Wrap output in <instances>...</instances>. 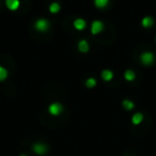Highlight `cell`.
<instances>
[{
    "label": "cell",
    "instance_id": "1",
    "mask_svg": "<svg viewBox=\"0 0 156 156\" xmlns=\"http://www.w3.org/2000/svg\"><path fill=\"white\" fill-rule=\"evenodd\" d=\"M140 61L143 65H152L154 63V61H155V56L152 52L145 51L143 54H141Z\"/></svg>",
    "mask_w": 156,
    "mask_h": 156
},
{
    "label": "cell",
    "instance_id": "2",
    "mask_svg": "<svg viewBox=\"0 0 156 156\" xmlns=\"http://www.w3.org/2000/svg\"><path fill=\"white\" fill-rule=\"evenodd\" d=\"M49 28V23L46 20H39L35 23V29L40 32H45Z\"/></svg>",
    "mask_w": 156,
    "mask_h": 156
},
{
    "label": "cell",
    "instance_id": "3",
    "mask_svg": "<svg viewBox=\"0 0 156 156\" xmlns=\"http://www.w3.org/2000/svg\"><path fill=\"white\" fill-rule=\"evenodd\" d=\"M63 108H62V105L59 104V103H54L49 106L48 108V111H49L50 115H59L61 112H62Z\"/></svg>",
    "mask_w": 156,
    "mask_h": 156
},
{
    "label": "cell",
    "instance_id": "4",
    "mask_svg": "<svg viewBox=\"0 0 156 156\" xmlns=\"http://www.w3.org/2000/svg\"><path fill=\"white\" fill-rule=\"evenodd\" d=\"M103 29H104V25H103L102 22H100V20H95V22L92 23L91 32L93 33V34H98V33H100Z\"/></svg>",
    "mask_w": 156,
    "mask_h": 156
},
{
    "label": "cell",
    "instance_id": "5",
    "mask_svg": "<svg viewBox=\"0 0 156 156\" xmlns=\"http://www.w3.org/2000/svg\"><path fill=\"white\" fill-rule=\"evenodd\" d=\"M32 149L39 155H43V154H45L47 152V147L45 144H43V143H35V144H33Z\"/></svg>",
    "mask_w": 156,
    "mask_h": 156
},
{
    "label": "cell",
    "instance_id": "6",
    "mask_svg": "<svg viewBox=\"0 0 156 156\" xmlns=\"http://www.w3.org/2000/svg\"><path fill=\"white\" fill-rule=\"evenodd\" d=\"M20 0H5V5L11 11H15L20 8Z\"/></svg>",
    "mask_w": 156,
    "mask_h": 156
},
{
    "label": "cell",
    "instance_id": "7",
    "mask_svg": "<svg viewBox=\"0 0 156 156\" xmlns=\"http://www.w3.org/2000/svg\"><path fill=\"white\" fill-rule=\"evenodd\" d=\"M141 25H142L143 28H151L154 25V20L151 16H145V17H143L142 20H141Z\"/></svg>",
    "mask_w": 156,
    "mask_h": 156
},
{
    "label": "cell",
    "instance_id": "8",
    "mask_svg": "<svg viewBox=\"0 0 156 156\" xmlns=\"http://www.w3.org/2000/svg\"><path fill=\"white\" fill-rule=\"evenodd\" d=\"M142 121H143V115L142 113L138 112V113H135V115H133L132 122H133L134 125H139Z\"/></svg>",
    "mask_w": 156,
    "mask_h": 156
},
{
    "label": "cell",
    "instance_id": "9",
    "mask_svg": "<svg viewBox=\"0 0 156 156\" xmlns=\"http://www.w3.org/2000/svg\"><path fill=\"white\" fill-rule=\"evenodd\" d=\"M74 27H75L77 30H83L86 28V22L81 18H78L74 22Z\"/></svg>",
    "mask_w": 156,
    "mask_h": 156
},
{
    "label": "cell",
    "instance_id": "10",
    "mask_svg": "<svg viewBox=\"0 0 156 156\" xmlns=\"http://www.w3.org/2000/svg\"><path fill=\"white\" fill-rule=\"evenodd\" d=\"M102 77L105 81H110L113 78V73L109 69H105V71L102 72Z\"/></svg>",
    "mask_w": 156,
    "mask_h": 156
},
{
    "label": "cell",
    "instance_id": "11",
    "mask_svg": "<svg viewBox=\"0 0 156 156\" xmlns=\"http://www.w3.org/2000/svg\"><path fill=\"white\" fill-rule=\"evenodd\" d=\"M78 49L80 50L81 52H87L89 50V44H88V42L85 41V40L79 42L78 43Z\"/></svg>",
    "mask_w": 156,
    "mask_h": 156
},
{
    "label": "cell",
    "instance_id": "12",
    "mask_svg": "<svg viewBox=\"0 0 156 156\" xmlns=\"http://www.w3.org/2000/svg\"><path fill=\"white\" fill-rule=\"evenodd\" d=\"M124 78H125L127 81H133L135 78H136V74L133 71H130V69H127V71H125V73H124Z\"/></svg>",
    "mask_w": 156,
    "mask_h": 156
},
{
    "label": "cell",
    "instance_id": "13",
    "mask_svg": "<svg viewBox=\"0 0 156 156\" xmlns=\"http://www.w3.org/2000/svg\"><path fill=\"white\" fill-rule=\"evenodd\" d=\"M108 3H109V0H94V5L98 8H100V9L107 7Z\"/></svg>",
    "mask_w": 156,
    "mask_h": 156
},
{
    "label": "cell",
    "instance_id": "14",
    "mask_svg": "<svg viewBox=\"0 0 156 156\" xmlns=\"http://www.w3.org/2000/svg\"><path fill=\"white\" fill-rule=\"evenodd\" d=\"M123 107L126 109V110H132V109L135 107V105H134V103H133L132 101H129V100H124L123 101Z\"/></svg>",
    "mask_w": 156,
    "mask_h": 156
},
{
    "label": "cell",
    "instance_id": "15",
    "mask_svg": "<svg viewBox=\"0 0 156 156\" xmlns=\"http://www.w3.org/2000/svg\"><path fill=\"white\" fill-rule=\"evenodd\" d=\"M49 11L50 13H58L59 11H60V5H59V3H51L49 7Z\"/></svg>",
    "mask_w": 156,
    "mask_h": 156
},
{
    "label": "cell",
    "instance_id": "16",
    "mask_svg": "<svg viewBox=\"0 0 156 156\" xmlns=\"http://www.w3.org/2000/svg\"><path fill=\"white\" fill-rule=\"evenodd\" d=\"M7 77H8V71L5 69V67L0 66V81L5 80Z\"/></svg>",
    "mask_w": 156,
    "mask_h": 156
},
{
    "label": "cell",
    "instance_id": "17",
    "mask_svg": "<svg viewBox=\"0 0 156 156\" xmlns=\"http://www.w3.org/2000/svg\"><path fill=\"white\" fill-rule=\"evenodd\" d=\"M95 85H96V80L94 78H89V79H87V81H86V86H87L88 88H93Z\"/></svg>",
    "mask_w": 156,
    "mask_h": 156
},
{
    "label": "cell",
    "instance_id": "18",
    "mask_svg": "<svg viewBox=\"0 0 156 156\" xmlns=\"http://www.w3.org/2000/svg\"><path fill=\"white\" fill-rule=\"evenodd\" d=\"M20 156H27V155H20Z\"/></svg>",
    "mask_w": 156,
    "mask_h": 156
},
{
    "label": "cell",
    "instance_id": "19",
    "mask_svg": "<svg viewBox=\"0 0 156 156\" xmlns=\"http://www.w3.org/2000/svg\"><path fill=\"white\" fill-rule=\"evenodd\" d=\"M155 43H156V37H155Z\"/></svg>",
    "mask_w": 156,
    "mask_h": 156
}]
</instances>
